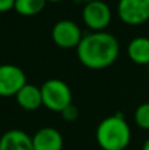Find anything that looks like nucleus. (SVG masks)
<instances>
[{
	"instance_id": "nucleus-1",
	"label": "nucleus",
	"mask_w": 149,
	"mask_h": 150,
	"mask_svg": "<svg viewBox=\"0 0 149 150\" xmlns=\"http://www.w3.org/2000/svg\"><path fill=\"white\" fill-rule=\"evenodd\" d=\"M120 54V44L108 32H91L83 36L77 47L78 61L90 70H103L116 62Z\"/></svg>"
},
{
	"instance_id": "nucleus-2",
	"label": "nucleus",
	"mask_w": 149,
	"mask_h": 150,
	"mask_svg": "<svg viewBox=\"0 0 149 150\" xmlns=\"http://www.w3.org/2000/svg\"><path fill=\"white\" fill-rule=\"evenodd\" d=\"M95 138L102 150H126L131 144V127L123 115L115 113L99 122Z\"/></svg>"
},
{
	"instance_id": "nucleus-3",
	"label": "nucleus",
	"mask_w": 149,
	"mask_h": 150,
	"mask_svg": "<svg viewBox=\"0 0 149 150\" xmlns=\"http://www.w3.org/2000/svg\"><path fill=\"white\" fill-rule=\"evenodd\" d=\"M40 88L42 93V105L46 107L49 111L61 113L73 101L70 87L61 79H48Z\"/></svg>"
},
{
	"instance_id": "nucleus-4",
	"label": "nucleus",
	"mask_w": 149,
	"mask_h": 150,
	"mask_svg": "<svg viewBox=\"0 0 149 150\" xmlns=\"http://www.w3.org/2000/svg\"><path fill=\"white\" fill-rule=\"evenodd\" d=\"M82 20L92 32H103L108 28L112 20V11L103 0H94L83 4Z\"/></svg>"
},
{
	"instance_id": "nucleus-5",
	"label": "nucleus",
	"mask_w": 149,
	"mask_h": 150,
	"mask_svg": "<svg viewBox=\"0 0 149 150\" xmlns=\"http://www.w3.org/2000/svg\"><path fill=\"white\" fill-rule=\"evenodd\" d=\"M82 38L83 34L78 24L69 18L57 21L52 28V40L61 49H77Z\"/></svg>"
},
{
	"instance_id": "nucleus-6",
	"label": "nucleus",
	"mask_w": 149,
	"mask_h": 150,
	"mask_svg": "<svg viewBox=\"0 0 149 150\" xmlns=\"http://www.w3.org/2000/svg\"><path fill=\"white\" fill-rule=\"evenodd\" d=\"M118 16L123 24L141 25L149 20V0H119Z\"/></svg>"
},
{
	"instance_id": "nucleus-7",
	"label": "nucleus",
	"mask_w": 149,
	"mask_h": 150,
	"mask_svg": "<svg viewBox=\"0 0 149 150\" xmlns=\"http://www.w3.org/2000/svg\"><path fill=\"white\" fill-rule=\"evenodd\" d=\"M26 84V75L21 67L12 63L0 65V96L9 98Z\"/></svg>"
},
{
	"instance_id": "nucleus-8",
	"label": "nucleus",
	"mask_w": 149,
	"mask_h": 150,
	"mask_svg": "<svg viewBox=\"0 0 149 150\" xmlns=\"http://www.w3.org/2000/svg\"><path fill=\"white\" fill-rule=\"evenodd\" d=\"M34 150H62L63 137L58 129L53 127L40 128L32 137Z\"/></svg>"
},
{
	"instance_id": "nucleus-9",
	"label": "nucleus",
	"mask_w": 149,
	"mask_h": 150,
	"mask_svg": "<svg viewBox=\"0 0 149 150\" xmlns=\"http://www.w3.org/2000/svg\"><path fill=\"white\" fill-rule=\"evenodd\" d=\"M0 150H34L32 137L21 129L7 130L0 137Z\"/></svg>"
},
{
	"instance_id": "nucleus-10",
	"label": "nucleus",
	"mask_w": 149,
	"mask_h": 150,
	"mask_svg": "<svg viewBox=\"0 0 149 150\" xmlns=\"http://www.w3.org/2000/svg\"><path fill=\"white\" fill-rule=\"evenodd\" d=\"M16 103L25 111H36L42 105V93L41 88L34 84L26 83L17 93H16Z\"/></svg>"
},
{
	"instance_id": "nucleus-11",
	"label": "nucleus",
	"mask_w": 149,
	"mask_h": 150,
	"mask_svg": "<svg viewBox=\"0 0 149 150\" xmlns=\"http://www.w3.org/2000/svg\"><path fill=\"white\" fill-rule=\"evenodd\" d=\"M129 59L140 66L149 65V37L139 36L129 41L127 47Z\"/></svg>"
},
{
	"instance_id": "nucleus-12",
	"label": "nucleus",
	"mask_w": 149,
	"mask_h": 150,
	"mask_svg": "<svg viewBox=\"0 0 149 150\" xmlns=\"http://www.w3.org/2000/svg\"><path fill=\"white\" fill-rule=\"evenodd\" d=\"M46 0H16L13 11L25 17L36 16L45 9Z\"/></svg>"
},
{
	"instance_id": "nucleus-13",
	"label": "nucleus",
	"mask_w": 149,
	"mask_h": 150,
	"mask_svg": "<svg viewBox=\"0 0 149 150\" xmlns=\"http://www.w3.org/2000/svg\"><path fill=\"white\" fill-rule=\"evenodd\" d=\"M135 124L140 129L149 130V101L140 104L133 113Z\"/></svg>"
},
{
	"instance_id": "nucleus-14",
	"label": "nucleus",
	"mask_w": 149,
	"mask_h": 150,
	"mask_svg": "<svg viewBox=\"0 0 149 150\" xmlns=\"http://www.w3.org/2000/svg\"><path fill=\"white\" fill-rule=\"evenodd\" d=\"M61 116H62V119L65 120V121L74 122V121H77V120H78L79 111H78V108H77L73 103H71L70 105H67L62 112H61Z\"/></svg>"
},
{
	"instance_id": "nucleus-15",
	"label": "nucleus",
	"mask_w": 149,
	"mask_h": 150,
	"mask_svg": "<svg viewBox=\"0 0 149 150\" xmlns=\"http://www.w3.org/2000/svg\"><path fill=\"white\" fill-rule=\"evenodd\" d=\"M16 0H0V13L9 12L11 9H13Z\"/></svg>"
},
{
	"instance_id": "nucleus-16",
	"label": "nucleus",
	"mask_w": 149,
	"mask_h": 150,
	"mask_svg": "<svg viewBox=\"0 0 149 150\" xmlns=\"http://www.w3.org/2000/svg\"><path fill=\"white\" fill-rule=\"evenodd\" d=\"M141 150H149V138H147L145 142L143 144V149Z\"/></svg>"
},
{
	"instance_id": "nucleus-17",
	"label": "nucleus",
	"mask_w": 149,
	"mask_h": 150,
	"mask_svg": "<svg viewBox=\"0 0 149 150\" xmlns=\"http://www.w3.org/2000/svg\"><path fill=\"white\" fill-rule=\"evenodd\" d=\"M78 3H83V4H87V3H90V1H94V0H77Z\"/></svg>"
},
{
	"instance_id": "nucleus-18",
	"label": "nucleus",
	"mask_w": 149,
	"mask_h": 150,
	"mask_svg": "<svg viewBox=\"0 0 149 150\" xmlns=\"http://www.w3.org/2000/svg\"><path fill=\"white\" fill-rule=\"evenodd\" d=\"M48 3H61V1H63V0H46Z\"/></svg>"
},
{
	"instance_id": "nucleus-19",
	"label": "nucleus",
	"mask_w": 149,
	"mask_h": 150,
	"mask_svg": "<svg viewBox=\"0 0 149 150\" xmlns=\"http://www.w3.org/2000/svg\"><path fill=\"white\" fill-rule=\"evenodd\" d=\"M147 67H148V69H149V65H148V66H147Z\"/></svg>"
}]
</instances>
